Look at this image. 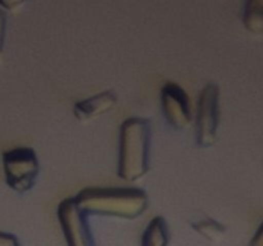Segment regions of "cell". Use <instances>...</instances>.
<instances>
[{"label":"cell","instance_id":"4fadbf2b","mask_svg":"<svg viewBox=\"0 0 263 246\" xmlns=\"http://www.w3.org/2000/svg\"><path fill=\"white\" fill-rule=\"evenodd\" d=\"M249 246H263V222L257 228L256 233H254L251 242H249Z\"/></svg>","mask_w":263,"mask_h":246},{"label":"cell","instance_id":"3957f363","mask_svg":"<svg viewBox=\"0 0 263 246\" xmlns=\"http://www.w3.org/2000/svg\"><path fill=\"white\" fill-rule=\"evenodd\" d=\"M5 182L17 194L30 191L36 183L40 164L36 151L28 146L5 150L2 155Z\"/></svg>","mask_w":263,"mask_h":246},{"label":"cell","instance_id":"277c9868","mask_svg":"<svg viewBox=\"0 0 263 246\" xmlns=\"http://www.w3.org/2000/svg\"><path fill=\"white\" fill-rule=\"evenodd\" d=\"M221 109L220 87L210 82L200 91L195 115V137L199 148H211L218 138Z\"/></svg>","mask_w":263,"mask_h":246},{"label":"cell","instance_id":"52a82bcc","mask_svg":"<svg viewBox=\"0 0 263 246\" xmlns=\"http://www.w3.org/2000/svg\"><path fill=\"white\" fill-rule=\"evenodd\" d=\"M116 104L117 95L112 90H105L77 101L73 105V114L80 122H89L112 110Z\"/></svg>","mask_w":263,"mask_h":246},{"label":"cell","instance_id":"6da1fadb","mask_svg":"<svg viewBox=\"0 0 263 246\" xmlns=\"http://www.w3.org/2000/svg\"><path fill=\"white\" fill-rule=\"evenodd\" d=\"M85 214L135 219L148 208L149 197L139 187H86L74 196Z\"/></svg>","mask_w":263,"mask_h":246},{"label":"cell","instance_id":"ba28073f","mask_svg":"<svg viewBox=\"0 0 263 246\" xmlns=\"http://www.w3.org/2000/svg\"><path fill=\"white\" fill-rule=\"evenodd\" d=\"M170 228L162 215L149 220L141 236V246H168Z\"/></svg>","mask_w":263,"mask_h":246},{"label":"cell","instance_id":"7c38bea8","mask_svg":"<svg viewBox=\"0 0 263 246\" xmlns=\"http://www.w3.org/2000/svg\"><path fill=\"white\" fill-rule=\"evenodd\" d=\"M5 28H7V15L3 10H0V54H2L3 48H4Z\"/></svg>","mask_w":263,"mask_h":246},{"label":"cell","instance_id":"8992f818","mask_svg":"<svg viewBox=\"0 0 263 246\" xmlns=\"http://www.w3.org/2000/svg\"><path fill=\"white\" fill-rule=\"evenodd\" d=\"M161 109L174 130H184L192 123V107L186 91L176 82H166L161 89Z\"/></svg>","mask_w":263,"mask_h":246},{"label":"cell","instance_id":"30bf717a","mask_svg":"<svg viewBox=\"0 0 263 246\" xmlns=\"http://www.w3.org/2000/svg\"><path fill=\"white\" fill-rule=\"evenodd\" d=\"M193 228L202 237L211 241V242H220L225 237L226 233L225 225L218 222V220L213 219V218H204V219L194 222L193 223Z\"/></svg>","mask_w":263,"mask_h":246},{"label":"cell","instance_id":"7a4b0ae2","mask_svg":"<svg viewBox=\"0 0 263 246\" xmlns=\"http://www.w3.org/2000/svg\"><path fill=\"white\" fill-rule=\"evenodd\" d=\"M152 127L151 120L130 117L120 127L117 174L126 182H136L149 172Z\"/></svg>","mask_w":263,"mask_h":246},{"label":"cell","instance_id":"5b68a950","mask_svg":"<svg viewBox=\"0 0 263 246\" xmlns=\"http://www.w3.org/2000/svg\"><path fill=\"white\" fill-rule=\"evenodd\" d=\"M57 215L67 246H97L87 222V214L80 209L74 197L62 200Z\"/></svg>","mask_w":263,"mask_h":246},{"label":"cell","instance_id":"8fae6325","mask_svg":"<svg viewBox=\"0 0 263 246\" xmlns=\"http://www.w3.org/2000/svg\"><path fill=\"white\" fill-rule=\"evenodd\" d=\"M0 246H21L14 235L0 231Z\"/></svg>","mask_w":263,"mask_h":246},{"label":"cell","instance_id":"9c48e42d","mask_svg":"<svg viewBox=\"0 0 263 246\" xmlns=\"http://www.w3.org/2000/svg\"><path fill=\"white\" fill-rule=\"evenodd\" d=\"M243 23L253 35H263V0H247Z\"/></svg>","mask_w":263,"mask_h":246},{"label":"cell","instance_id":"5bb4252c","mask_svg":"<svg viewBox=\"0 0 263 246\" xmlns=\"http://www.w3.org/2000/svg\"><path fill=\"white\" fill-rule=\"evenodd\" d=\"M26 2H27V0H0V5H2L4 9L13 10L15 9V8L21 7V5Z\"/></svg>","mask_w":263,"mask_h":246}]
</instances>
